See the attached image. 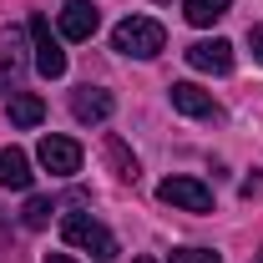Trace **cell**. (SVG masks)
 Listing matches in <instances>:
<instances>
[{
  "mask_svg": "<svg viewBox=\"0 0 263 263\" xmlns=\"http://www.w3.org/2000/svg\"><path fill=\"white\" fill-rule=\"evenodd\" d=\"M162 46H167V31L157 21H147V15H127V21H117V31H111V51L137 56V61H152Z\"/></svg>",
  "mask_w": 263,
  "mask_h": 263,
  "instance_id": "7a4b0ae2",
  "label": "cell"
},
{
  "mask_svg": "<svg viewBox=\"0 0 263 263\" xmlns=\"http://www.w3.org/2000/svg\"><path fill=\"white\" fill-rule=\"evenodd\" d=\"M101 152H106V167H111L122 182H137V157L127 152V142H122V137H106V147H101Z\"/></svg>",
  "mask_w": 263,
  "mask_h": 263,
  "instance_id": "4fadbf2b",
  "label": "cell"
},
{
  "mask_svg": "<svg viewBox=\"0 0 263 263\" xmlns=\"http://www.w3.org/2000/svg\"><path fill=\"white\" fill-rule=\"evenodd\" d=\"M31 157L21 152V147H0V187H10V193H26L31 187Z\"/></svg>",
  "mask_w": 263,
  "mask_h": 263,
  "instance_id": "30bf717a",
  "label": "cell"
},
{
  "mask_svg": "<svg viewBox=\"0 0 263 263\" xmlns=\"http://www.w3.org/2000/svg\"><path fill=\"white\" fill-rule=\"evenodd\" d=\"M172 263H223V258H218L213 248H177V253H172Z\"/></svg>",
  "mask_w": 263,
  "mask_h": 263,
  "instance_id": "9a60e30c",
  "label": "cell"
},
{
  "mask_svg": "<svg viewBox=\"0 0 263 263\" xmlns=\"http://www.w3.org/2000/svg\"><path fill=\"white\" fill-rule=\"evenodd\" d=\"M61 238L71 243V248L91 253L97 263H111V258H117V238H111V228L97 223L91 213H66V218H61Z\"/></svg>",
  "mask_w": 263,
  "mask_h": 263,
  "instance_id": "6da1fadb",
  "label": "cell"
},
{
  "mask_svg": "<svg viewBox=\"0 0 263 263\" xmlns=\"http://www.w3.org/2000/svg\"><path fill=\"white\" fill-rule=\"evenodd\" d=\"M167 208H182V213H208L213 208V187L202 182V177H167L162 187H157Z\"/></svg>",
  "mask_w": 263,
  "mask_h": 263,
  "instance_id": "277c9868",
  "label": "cell"
},
{
  "mask_svg": "<svg viewBox=\"0 0 263 263\" xmlns=\"http://www.w3.org/2000/svg\"><path fill=\"white\" fill-rule=\"evenodd\" d=\"M258 263H263V258H258Z\"/></svg>",
  "mask_w": 263,
  "mask_h": 263,
  "instance_id": "d6986e66",
  "label": "cell"
},
{
  "mask_svg": "<svg viewBox=\"0 0 263 263\" xmlns=\"http://www.w3.org/2000/svg\"><path fill=\"white\" fill-rule=\"evenodd\" d=\"M228 10H233V0H182V15H187V26H218Z\"/></svg>",
  "mask_w": 263,
  "mask_h": 263,
  "instance_id": "7c38bea8",
  "label": "cell"
},
{
  "mask_svg": "<svg viewBox=\"0 0 263 263\" xmlns=\"http://www.w3.org/2000/svg\"><path fill=\"white\" fill-rule=\"evenodd\" d=\"M111 111H117V97L101 91V86H76L71 91V117L76 122H106Z\"/></svg>",
  "mask_w": 263,
  "mask_h": 263,
  "instance_id": "9c48e42d",
  "label": "cell"
},
{
  "mask_svg": "<svg viewBox=\"0 0 263 263\" xmlns=\"http://www.w3.org/2000/svg\"><path fill=\"white\" fill-rule=\"evenodd\" d=\"M56 26H61L66 41H91L97 26H101V10L91 5V0H66L61 15H56Z\"/></svg>",
  "mask_w": 263,
  "mask_h": 263,
  "instance_id": "ba28073f",
  "label": "cell"
},
{
  "mask_svg": "<svg viewBox=\"0 0 263 263\" xmlns=\"http://www.w3.org/2000/svg\"><path fill=\"white\" fill-rule=\"evenodd\" d=\"M167 101H172V111H182V117L218 122V101L208 97L202 86H193V81H172V86H167Z\"/></svg>",
  "mask_w": 263,
  "mask_h": 263,
  "instance_id": "52a82bcc",
  "label": "cell"
},
{
  "mask_svg": "<svg viewBox=\"0 0 263 263\" xmlns=\"http://www.w3.org/2000/svg\"><path fill=\"white\" fill-rule=\"evenodd\" d=\"M137 263H157V258H137Z\"/></svg>",
  "mask_w": 263,
  "mask_h": 263,
  "instance_id": "ac0fdd59",
  "label": "cell"
},
{
  "mask_svg": "<svg viewBox=\"0 0 263 263\" xmlns=\"http://www.w3.org/2000/svg\"><path fill=\"white\" fill-rule=\"evenodd\" d=\"M182 56H187V66H193V71L228 76V71H233V41H223V35H213V41H193Z\"/></svg>",
  "mask_w": 263,
  "mask_h": 263,
  "instance_id": "8992f818",
  "label": "cell"
},
{
  "mask_svg": "<svg viewBox=\"0 0 263 263\" xmlns=\"http://www.w3.org/2000/svg\"><path fill=\"white\" fill-rule=\"evenodd\" d=\"M248 46H253V61H263V26H248Z\"/></svg>",
  "mask_w": 263,
  "mask_h": 263,
  "instance_id": "2e32d148",
  "label": "cell"
},
{
  "mask_svg": "<svg viewBox=\"0 0 263 263\" xmlns=\"http://www.w3.org/2000/svg\"><path fill=\"white\" fill-rule=\"evenodd\" d=\"M10 127H21V132H31V127H41V117H46V101L35 97V91H15L10 97Z\"/></svg>",
  "mask_w": 263,
  "mask_h": 263,
  "instance_id": "8fae6325",
  "label": "cell"
},
{
  "mask_svg": "<svg viewBox=\"0 0 263 263\" xmlns=\"http://www.w3.org/2000/svg\"><path fill=\"white\" fill-rule=\"evenodd\" d=\"M31 41H35V71L46 81H61L66 76V51H61V41L51 35V21L46 15H31Z\"/></svg>",
  "mask_w": 263,
  "mask_h": 263,
  "instance_id": "3957f363",
  "label": "cell"
},
{
  "mask_svg": "<svg viewBox=\"0 0 263 263\" xmlns=\"http://www.w3.org/2000/svg\"><path fill=\"white\" fill-rule=\"evenodd\" d=\"M46 263H76V258H66V253H51V258H46Z\"/></svg>",
  "mask_w": 263,
  "mask_h": 263,
  "instance_id": "e0dca14e",
  "label": "cell"
},
{
  "mask_svg": "<svg viewBox=\"0 0 263 263\" xmlns=\"http://www.w3.org/2000/svg\"><path fill=\"white\" fill-rule=\"evenodd\" d=\"M35 157H41V167L51 172V177H76L81 172V147L71 142V137H41V147H35Z\"/></svg>",
  "mask_w": 263,
  "mask_h": 263,
  "instance_id": "5b68a950",
  "label": "cell"
},
{
  "mask_svg": "<svg viewBox=\"0 0 263 263\" xmlns=\"http://www.w3.org/2000/svg\"><path fill=\"white\" fill-rule=\"evenodd\" d=\"M51 213H56V202H51V197H31V202H26V213H21V223H26V228H46V223H51Z\"/></svg>",
  "mask_w": 263,
  "mask_h": 263,
  "instance_id": "5bb4252c",
  "label": "cell"
}]
</instances>
